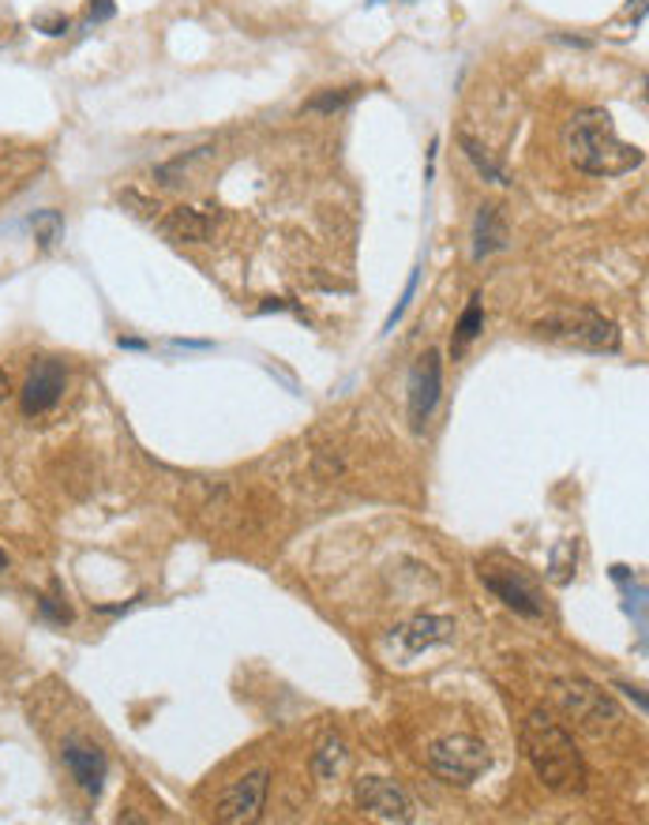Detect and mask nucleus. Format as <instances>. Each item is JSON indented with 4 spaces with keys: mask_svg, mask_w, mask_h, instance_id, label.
Listing matches in <instances>:
<instances>
[{
    "mask_svg": "<svg viewBox=\"0 0 649 825\" xmlns=\"http://www.w3.org/2000/svg\"><path fill=\"white\" fill-rule=\"evenodd\" d=\"M571 162L590 177H624L646 162L642 147H630L616 136V125L604 109H582L564 131Z\"/></svg>",
    "mask_w": 649,
    "mask_h": 825,
    "instance_id": "1",
    "label": "nucleus"
},
{
    "mask_svg": "<svg viewBox=\"0 0 649 825\" xmlns=\"http://www.w3.org/2000/svg\"><path fill=\"white\" fill-rule=\"evenodd\" d=\"M522 751H525V758H530L537 780L545 788H552V792H564V795L586 792V780H590V774H586V762L575 747L571 732L559 728L548 713H541V709L525 717Z\"/></svg>",
    "mask_w": 649,
    "mask_h": 825,
    "instance_id": "2",
    "label": "nucleus"
},
{
    "mask_svg": "<svg viewBox=\"0 0 649 825\" xmlns=\"http://www.w3.org/2000/svg\"><path fill=\"white\" fill-rule=\"evenodd\" d=\"M533 330L541 338L590 349V353H616L619 349V327L598 309H556L545 319L533 323Z\"/></svg>",
    "mask_w": 649,
    "mask_h": 825,
    "instance_id": "3",
    "label": "nucleus"
},
{
    "mask_svg": "<svg viewBox=\"0 0 649 825\" xmlns=\"http://www.w3.org/2000/svg\"><path fill=\"white\" fill-rule=\"evenodd\" d=\"M552 698L564 709L571 721L582 728L586 735H612L624 721L619 706L612 701L609 690H601L598 683L578 679V675H567V679L552 683Z\"/></svg>",
    "mask_w": 649,
    "mask_h": 825,
    "instance_id": "4",
    "label": "nucleus"
},
{
    "mask_svg": "<svg viewBox=\"0 0 649 825\" xmlns=\"http://www.w3.org/2000/svg\"><path fill=\"white\" fill-rule=\"evenodd\" d=\"M425 762L447 785L466 788L492 766V751H488V743L473 740V735H447V740H436L432 747H428Z\"/></svg>",
    "mask_w": 649,
    "mask_h": 825,
    "instance_id": "5",
    "label": "nucleus"
},
{
    "mask_svg": "<svg viewBox=\"0 0 649 825\" xmlns=\"http://www.w3.org/2000/svg\"><path fill=\"white\" fill-rule=\"evenodd\" d=\"M354 800L375 822H414V800L387 777H361L354 785Z\"/></svg>",
    "mask_w": 649,
    "mask_h": 825,
    "instance_id": "6",
    "label": "nucleus"
},
{
    "mask_svg": "<svg viewBox=\"0 0 649 825\" xmlns=\"http://www.w3.org/2000/svg\"><path fill=\"white\" fill-rule=\"evenodd\" d=\"M65 387H68L65 361H57V357H42V361H34L31 375H26V383L20 391L23 413L26 417H42V413H49L60 398H65Z\"/></svg>",
    "mask_w": 649,
    "mask_h": 825,
    "instance_id": "7",
    "label": "nucleus"
},
{
    "mask_svg": "<svg viewBox=\"0 0 649 825\" xmlns=\"http://www.w3.org/2000/svg\"><path fill=\"white\" fill-rule=\"evenodd\" d=\"M480 582L492 590L499 601L507 604V608H514L519 616H530L537 619L541 612H545V604H541V593L533 590V582L525 578L522 567H503L496 570L492 563H480Z\"/></svg>",
    "mask_w": 649,
    "mask_h": 825,
    "instance_id": "8",
    "label": "nucleus"
},
{
    "mask_svg": "<svg viewBox=\"0 0 649 825\" xmlns=\"http://www.w3.org/2000/svg\"><path fill=\"white\" fill-rule=\"evenodd\" d=\"M440 394H443V357L440 349H428L417 361L414 375H409V420H414L417 432L428 425L436 406H440Z\"/></svg>",
    "mask_w": 649,
    "mask_h": 825,
    "instance_id": "9",
    "label": "nucleus"
},
{
    "mask_svg": "<svg viewBox=\"0 0 649 825\" xmlns=\"http://www.w3.org/2000/svg\"><path fill=\"white\" fill-rule=\"evenodd\" d=\"M267 788H270V774H267V769H256V774H248L244 780H236L230 792L218 800L215 818L225 822V825L256 822L259 814H263V803H267Z\"/></svg>",
    "mask_w": 649,
    "mask_h": 825,
    "instance_id": "10",
    "label": "nucleus"
},
{
    "mask_svg": "<svg viewBox=\"0 0 649 825\" xmlns=\"http://www.w3.org/2000/svg\"><path fill=\"white\" fill-rule=\"evenodd\" d=\"M60 758H65L68 774L79 788H83L91 800H98L102 788H105V774H109V762H105V751L94 747V743H83V740H72L65 743V751H60Z\"/></svg>",
    "mask_w": 649,
    "mask_h": 825,
    "instance_id": "11",
    "label": "nucleus"
},
{
    "mask_svg": "<svg viewBox=\"0 0 649 825\" xmlns=\"http://www.w3.org/2000/svg\"><path fill=\"white\" fill-rule=\"evenodd\" d=\"M215 225H218L215 214H204V210L196 207H173L170 214L158 222V230L173 244H204L207 236L215 233Z\"/></svg>",
    "mask_w": 649,
    "mask_h": 825,
    "instance_id": "12",
    "label": "nucleus"
},
{
    "mask_svg": "<svg viewBox=\"0 0 649 825\" xmlns=\"http://www.w3.org/2000/svg\"><path fill=\"white\" fill-rule=\"evenodd\" d=\"M511 244V233H507V222L499 214L496 204L477 207V222H473V259H488L492 252H503Z\"/></svg>",
    "mask_w": 649,
    "mask_h": 825,
    "instance_id": "13",
    "label": "nucleus"
},
{
    "mask_svg": "<svg viewBox=\"0 0 649 825\" xmlns=\"http://www.w3.org/2000/svg\"><path fill=\"white\" fill-rule=\"evenodd\" d=\"M454 638V619L447 616H417L414 623L402 627V642L409 653H420L428 646H447Z\"/></svg>",
    "mask_w": 649,
    "mask_h": 825,
    "instance_id": "14",
    "label": "nucleus"
},
{
    "mask_svg": "<svg viewBox=\"0 0 649 825\" xmlns=\"http://www.w3.org/2000/svg\"><path fill=\"white\" fill-rule=\"evenodd\" d=\"M215 151H218V147L207 143V147H196V151L173 158V162H165L162 170L154 173L158 184H162V188H181V184H192V181H196V173L207 170V165H210V158H215Z\"/></svg>",
    "mask_w": 649,
    "mask_h": 825,
    "instance_id": "15",
    "label": "nucleus"
},
{
    "mask_svg": "<svg viewBox=\"0 0 649 825\" xmlns=\"http://www.w3.org/2000/svg\"><path fill=\"white\" fill-rule=\"evenodd\" d=\"M31 230H34V241H38L42 252H53L60 241H65V214L60 210H34L31 214Z\"/></svg>",
    "mask_w": 649,
    "mask_h": 825,
    "instance_id": "16",
    "label": "nucleus"
},
{
    "mask_svg": "<svg viewBox=\"0 0 649 825\" xmlns=\"http://www.w3.org/2000/svg\"><path fill=\"white\" fill-rule=\"evenodd\" d=\"M459 143H462V151H466V158L473 165H477V173L485 181H492V184H507V173H503V165L496 162L492 154L485 151V147L477 143L473 136H466V131H459Z\"/></svg>",
    "mask_w": 649,
    "mask_h": 825,
    "instance_id": "17",
    "label": "nucleus"
},
{
    "mask_svg": "<svg viewBox=\"0 0 649 825\" xmlns=\"http://www.w3.org/2000/svg\"><path fill=\"white\" fill-rule=\"evenodd\" d=\"M480 330H485V304H480V297H473V301L466 304V312H462L459 327H454V353H462Z\"/></svg>",
    "mask_w": 649,
    "mask_h": 825,
    "instance_id": "18",
    "label": "nucleus"
},
{
    "mask_svg": "<svg viewBox=\"0 0 649 825\" xmlns=\"http://www.w3.org/2000/svg\"><path fill=\"white\" fill-rule=\"evenodd\" d=\"M575 567H578V541H559L556 548H552L548 578L556 585H567L575 578Z\"/></svg>",
    "mask_w": 649,
    "mask_h": 825,
    "instance_id": "19",
    "label": "nucleus"
},
{
    "mask_svg": "<svg viewBox=\"0 0 649 825\" xmlns=\"http://www.w3.org/2000/svg\"><path fill=\"white\" fill-rule=\"evenodd\" d=\"M346 758H349V754H346V747H341V740H327L320 751H315V762H312L315 777H320V780H335L341 769H346Z\"/></svg>",
    "mask_w": 649,
    "mask_h": 825,
    "instance_id": "20",
    "label": "nucleus"
},
{
    "mask_svg": "<svg viewBox=\"0 0 649 825\" xmlns=\"http://www.w3.org/2000/svg\"><path fill=\"white\" fill-rule=\"evenodd\" d=\"M361 94V86H338V91H320V94H312L309 102H304V109L309 113H338V109H346L349 102Z\"/></svg>",
    "mask_w": 649,
    "mask_h": 825,
    "instance_id": "21",
    "label": "nucleus"
},
{
    "mask_svg": "<svg viewBox=\"0 0 649 825\" xmlns=\"http://www.w3.org/2000/svg\"><path fill=\"white\" fill-rule=\"evenodd\" d=\"M38 612H42V619L53 623V627H68V623H72V604H68V596L60 593V585H53V593L42 596Z\"/></svg>",
    "mask_w": 649,
    "mask_h": 825,
    "instance_id": "22",
    "label": "nucleus"
},
{
    "mask_svg": "<svg viewBox=\"0 0 649 825\" xmlns=\"http://www.w3.org/2000/svg\"><path fill=\"white\" fill-rule=\"evenodd\" d=\"M417 282H420V270H414V275H409V282H406V293H402V301L394 304V312L387 315V323H383V335H391V330H394V327H398V323H402V315L409 312V304H414V297H417Z\"/></svg>",
    "mask_w": 649,
    "mask_h": 825,
    "instance_id": "23",
    "label": "nucleus"
},
{
    "mask_svg": "<svg viewBox=\"0 0 649 825\" xmlns=\"http://www.w3.org/2000/svg\"><path fill=\"white\" fill-rule=\"evenodd\" d=\"M34 26H42L49 38H60V34H68V15H38Z\"/></svg>",
    "mask_w": 649,
    "mask_h": 825,
    "instance_id": "24",
    "label": "nucleus"
},
{
    "mask_svg": "<svg viewBox=\"0 0 649 825\" xmlns=\"http://www.w3.org/2000/svg\"><path fill=\"white\" fill-rule=\"evenodd\" d=\"M113 0H91V23H105V20H113Z\"/></svg>",
    "mask_w": 649,
    "mask_h": 825,
    "instance_id": "25",
    "label": "nucleus"
},
{
    "mask_svg": "<svg viewBox=\"0 0 649 825\" xmlns=\"http://www.w3.org/2000/svg\"><path fill=\"white\" fill-rule=\"evenodd\" d=\"M120 349H136V353H143L147 341L143 338H120Z\"/></svg>",
    "mask_w": 649,
    "mask_h": 825,
    "instance_id": "26",
    "label": "nucleus"
},
{
    "mask_svg": "<svg viewBox=\"0 0 649 825\" xmlns=\"http://www.w3.org/2000/svg\"><path fill=\"white\" fill-rule=\"evenodd\" d=\"M8 394H12V380H8V372L0 368V402H4Z\"/></svg>",
    "mask_w": 649,
    "mask_h": 825,
    "instance_id": "27",
    "label": "nucleus"
},
{
    "mask_svg": "<svg viewBox=\"0 0 649 825\" xmlns=\"http://www.w3.org/2000/svg\"><path fill=\"white\" fill-rule=\"evenodd\" d=\"M8 570V556H4V548H0V574Z\"/></svg>",
    "mask_w": 649,
    "mask_h": 825,
    "instance_id": "28",
    "label": "nucleus"
},
{
    "mask_svg": "<svg viewBox=\"0 0 649 825\" xmlns=\"http://www.w3.org/2000/svg\"><path fill=\"white\" fill-rule=\"evenodd\" d=\"M368 4H380V0H368Z\"/></svg>",
    "mask_w": 649,
    "mask_h": 825,
    "instance_id": "29",
    "label": "nucleus"
}]
</instances>
